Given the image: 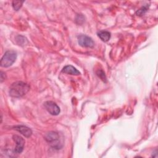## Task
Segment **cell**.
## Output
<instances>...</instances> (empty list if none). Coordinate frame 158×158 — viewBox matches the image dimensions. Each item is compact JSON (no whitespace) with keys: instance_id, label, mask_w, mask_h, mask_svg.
Instances as JSON below:
<instances>
[{"instance_id":"cell-1","label":"cell","mask_w":158,"mask_h":158,"mask_svg":"<svg viewBox=\"0 0 158 158\" xmlns=\"http://www.w3.org/2000/svg\"><path fill=\"white\" fill-rule=\"evenodd\" d=\"M30 85L23 81H18L13 83L10 88L9 93V95L14 98H20L24 96L29 90Z\"/></svg>"},{"instance_id":"cell-2","label":"cell","mask_w":158,"mask_h":158,"mask_svg":"<svg viewBox=\"0 0 158 158\" xmlns=\"http://www.w3.org/2000/svg\"><path fill=\"white\" fill-rule=\"evenodd\" d=\"M45 139L54 149H60L62 147L59 135L56 131L48 132L45 136Z\"/></svg>"},{"instance_id":"cell-3","label":"cell","mask_w":158,"mask_h":158,"mask_svg":"<svg viewBox=\"0 0 158 158\" xmlns=\"http://www.w3.org/2000/svg\"><path fill=\"white\" fill-rule=\"evenodd\" d=\"M17 58V53L14 51H7L2 57L0 62L1 67H8L12 65L15 61Z\"/></svg>"},{"instance_id":"cell-4","label":"cell","mask_w":158,"mask_h":158,"mask_svg":"<svg viewBox=\"0 0 158 158\" xmlns=\"http://www.w3.org/2000/svg\"><path fill=\"white\" fill-rule=\"evenodd\" d=\"M78 43L81 46L85 48H93L94 46L93 39L85 35H80L78 36Z\"/></svg>"},{"instance_id":"cell-5","label":"cell","mask_w":158,"mask_h":158,"mask_svg":"<svg viewBox=\"0 0 158 158\" xmlns=\"http://www.w3.org/2000/svg\"><path fill=\"white\" fill-rule=\"evenodd\" d=\"M12 139L16 144V146L14 149V154H20L23 150L25 146V140L24 139L17 135H14L12 136Z\"/></svg>"},{"instance_id":"cell-6","label":"cell","mask_w":158,"mask_h":158,"mask_svg":"<svg viewBox=\"0 0 158 158\" xmlns=\"http://www.w3.org/2000/svg\"><path fill=\"white\" fill-rule=\"evenodd\" d=\"M44 106L46 110L52 115H57L60 113L59 107L53 101H48L44 103Z\"/></svg>"},{"instance_id":"cell-7","label":"cell","mask_w":158,"mask_h":158,"mask_svg":"<svg viewBox=\"0 0 158 158\" xmlns=\"http://www.w3.org/2000/svg\"><path fill=\"white\" fill-rule=\"evenodd\" d=\"M14 129L19 131L22 135L26 138H29L32 135L31 130L26 126L24 125H17L14 127Z\"/></svg>"},{"instance_id":"cell-8","label":"cell","mask_w":158,"mask_h":158,"mask_svg":"<svg viewBox=\"0 0 158 158\" xmlns=\"http://www.w3.org/2000/svg\"><path fill=\"white\" fill-rule=\"evenodd\" d=\"M62 72L63 73H67V74H70V75H80V72L73 66L72 65H66L65 66L62 70Z\"/></svg>"},{"instance_id":"cell-9","label":"cell","mask_w":158,"mask_h":158,"mask_svg":"<svg viewBox=\"0 0 158 158\" xmlns=\"http://www.w3.org/2000/svg\"><path fill=\"white\" fill-rule=\"evenodd\" d=\"M98 36L104 42L109 41L110 38V33L106 30H101L98 32Z\"/></svg>"},{"instance_id":"cell-10","label":"cell","mask_w":158,"mask_h":158,"mask_svg":"<svg viewBox=\"0 0 158 158\" xmlns=\"http://www.w3.org/2000/svg\"><path fill=\"white\" fill-rule=\"evenodd\" d=\"M23 3V1H13L12 2V5L13 8L15 10H19L20 8L22 7Z\"/></svg>"},{"instance_id":"cell-11","label":"cell","mask_w":158,"mask_h":158,"mask_svg":"<svg viewBox=\"0 0 158 158\" xmlns=\"http://www.w3.org/2000/svg\"><path fill=\"white\" fill-rule=\"evenodd\" d=\"M149 7V6H148V4L146 6H144L143 7H141L138 10L136 11V14L137 15H139V16H141L143 15L148 10V8Z\"/></svg>"},{"instance_id":"cell-12","label":"cell","mask_w":158,"mask_h":158,"mask_svg":"<svg viewBox=\"0 0 158 158\" xmlns=\"http://www.w3.org/2000/svg\"><path fill=\"white\" fill-rule=\"evenodd\" d=\"M96 74L104 82H106L107 80H106V76L105 75V73L102 70H98L97 72H96Z\"/></svg>"},{"instance_id":"cell-13","label":"cell","mask_w":158,"mask_h":158,"mask_svg":"<svg viewBox=\"0 0 158 158\" xmlns=\"http://www.w3.org/2000/svg\"><path fill=\"white\" fill-rule=\"evenodd\" d=\"M6 78V73H4L2 71H1V74H0V78H1V82H2L4 80H5Z\"/></svg>"}]
</instances>
